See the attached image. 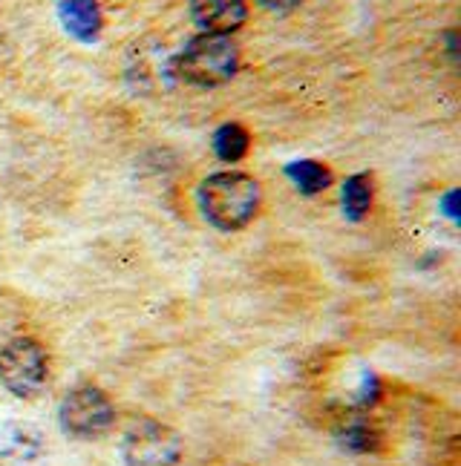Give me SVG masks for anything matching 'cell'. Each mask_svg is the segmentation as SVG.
I'll list each match as a JSON object with an SVG mask.
<instances>
[{
  "instance_id": "cell-11",
  "label": "cell",
  "mask_w": 461,
  "mask_h": 466,
  "mask_svg": "<svg viewBox=\"0 0 461 466\" xmlns=\"http://www.w3.org/2000/svg\"><path fill=\"white\" fill-rule=\"evenodd\" d=\"M372 208V176L354 173L343 185V213L352 222H361Z\"/></svg>"
},
{
  "instance_id": "cell-5",
  "label": "cell",
  "mask_w": 461,
  "mask_h": 466,
  "mask_svg": "<svg viewBox=\"0 0 461 466\" xmlns=\"http://www.w3.org/2000/svg\"><path fill=\"white\" fill-rule=\"evenodd\" d=\"M58 423L69 438H98L116 423V406L96 386H78L58 406Z\"/></svg>"
},
{
  "instance_id": "cell-4",
  "label": "cell",
  "mask_w": 461,
  "mask_h": 466,
  "mask_svg": "<svg viewBox=\"0 0 461 466\" xmlns=\"http://www.w3.org/2000/svg\"><path fill=\"white\" fill-rule=\"evenodd\" d=\"M49 378V357L32 337H17L0 349V383L15 398H32Z\"/></svg>"
},
{
  "instance_id": "cell-7",
  "label": "cell",
  "mask_w": 461,
  "mask_h": 466,
  "mask_svg": "<svg viewBox=\"0 0 461 466\" xmlns=\"http://www.w3.org/2000/svg\"><path fill=\"white\" fill-rule=\"evenodd\" d=\"M190 15L205 29V35L225 38L245 24L248 6L245 0H190Z\"/></svg>"
},
{
  "instance_id": "cell-8",
  "label": "cell",
  "mask_w": 461,
  "mask_h": 466,
  "mask_svg": "<svg viewBox=\"0 0 461 466\" xmlns=\"http://www.w3.org/2000/svg\"><path fill=\"white\" fill-rule=\"evenodd\" d=\"M58 17L64 29L81 44H93L104 26L98 0H58Z\"/></svg>"
},
{
  "instance_id": "cell-1",
  "label": "cell",
  "mask_w": 461,
  "mask_h": 466,
  "mask_svg": "<svg viewBox=\"0 0 461 466\" xmlns=\"http://www.w3.org/2000/svg\"><path fill=\"white\" fill-rule=\"evenodd\" d=\"M262 190L254 176L225 170L208 176L200 185V208L205 219L220 230H240L257 217Z\"/></svg>"
},
{
  "instance_id": "cell-3",
  "label": "cell",
  "mask_w": 461,
  "mask_h": 466,
  "mask_svg": "<svg viewBox=\"0 0 461 466\" xmlns=\"http://www.w3.org/2000/svg\"><path fill=\"white\" fill-rule=\"evenodd\" d=\"M121 458L128 466H179L182 438L165 423L141 418L124 432Z\"/></svg>"
},
{
  "instance_id": "cell-13",
  "label": "cell",
  "mask_w": 461,
  "mask_h": 466,
  "mask_svg": "<svg viewBox=\"0 0 461 466\" xmlns=\"http://www.w3.org/2000/svg\"><path fill=\"white\" fill-rule=\"evenodd\" d=\"M260 4L265 9H274V12H289V9H294L300 4V0H260Z\"/></svg>"
},
{
  "instance_id": "cell-2",
  "label": "cell",
  "mask_w": 461,
  "mask_h": 466,
  "mask_svg": "<svg viewBox=\"0 0 461 466\" xmlns=\"http://www.w3.org/2000/svg\"><path fill=\"white\" fill-rule=\"evenodd\" d=\"M240 52L220 35H200L173 61V73L193 86H220L237 76Z\"/></svg>"
},
{
  "instance_id": "cell-10",
  "label": "cell",
  "mask_w": 461,
  "mask_h": 466,
  "mask_svg": "<svg viewBox=\"0 0 461 466\" xmlns=\"http://www.w3.org/2000/svg\"><path fill=\"white\" fill-rule=\"evenodd\" d=\"M286 176L292 178V185L306 196L323 193L332 185V170L326 165H321V161H312V158L292 161V165L286 167Z\"/></svg>"
},
{
  "instance_id": "cell-12",
  "label": "cell",
  "mask_w": 461,
  "mask_h": 466,
  "mask_svg": "<svg viewBox=\"0 0 461 466\" xmlns=\"http://www.w3.org/2000/svg\"><path fill=\"white\" fill-rule=\"evenodd\" d=\"M248 147H251V136H248V130L242 127V124H222V127L214 133V150L222 161H240L245 158Z\"/></svg>"
},
{
  "instance_id": "cell-9",
  "label": "cell",
  "mask_w": 461,
  "mask_h": 466,
  "mask_svg": "<svg viewBox=\"0 0 461 466\" xmlns=\"http://www.w3.org/2000/svg\"><path fill=\"white\" fill-rule=\"evenodd\" d=\"M338 441H341V446H346V450H352V452H372V450H378L381 432L366 418L349 415L338 426Z\"/></svg>"
},
{
  "instance_id": "cell-6",
  "label": "cell",
  "mask_w": 461,
  "mask_h": 466,
  "mask_svg": "<svg viewBox=\"0 0 461 466\" xmlns=\"http://www.w3.org/2000/svg\"><path fill=\"white\" fill-rule=\"evenodd\" d=\"M46 441L29 423H9L0 429V466H41Z\"/></svg>"
}]
</instances>
